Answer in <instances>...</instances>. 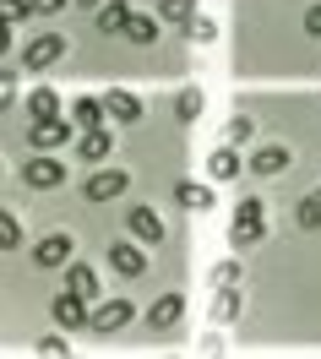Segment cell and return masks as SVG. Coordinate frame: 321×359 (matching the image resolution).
<instances>
[{"mask_svg":"<svg viewBox=\"0 0 321 359\" xmlns=\"http://www.w3.org/2000/svg\"><path fill=\"white\" fill-rule=\"evenodd\" d=\"M234 316H240V283L218 289V299H212V321H234Z\"/></svg>","mask_w":321,"mask_h":359,"instance_id":"obj_22","label":"cell"},{"mask_svg":"<svg viewBox=\"0 0 321 359\" xmlns=\"http://www.w3.org/2000/svg\"><path fill=\"white\" fill-rule=\"evenodd\" d=\"M0 245H6V250H17V245H22V224H17L11 212L0 218Z\"/></svg>","mask_w":321,"mask_h":359,"instance_id":"obj_29","label":"cell"},{"mask_svg":"<svg viewBox=\"0 0 321 359\" xmlns=\"http://www.w3.org/2000/svg\"><path fill=\"white\" fill-rule=\"evenodd\" d=\"M71 120H76V131H98V126L109 120V109H104L98 98H76V104H71Z\"/></svg>","mask_w":321,"mask_h":359,"instance_id":"obj_17","label":"cell"},{"mask_svg":"<svg viewBox=\"0 0 321 359\" xmlns=\"http://www.w3.org/2000/svg\"><path fill=\"white\" fill-rule=\"evenodd\" d=\"M125 229H131V240H142V245H158L163 240V218L153 207H131V212H125Z\"/></svg>","mask_w":321,"mask_h":359,"instance_id":"obj_5","label":"cell"},{"mask_svg":"<svg viewBox=\"0 0 321 359\" xmlns=\"http://www.w3.org/2000/svg\"><path fill=\"white\" fill-rule=\"evenodd\" d=\"M104 109H109V120H120V126H137V120H142V98H137V93H125V88H109Z\"/></svg>","mask_w":321,"mask_h":359,"instance_id":"obj_9","label":"cell"},{"mask_svg":"<svg viewBox=\"0 0 321 359\" xmlns=\"http://www.w3.org/2000/svg\"><path fill=\"white\" fill-rule=\"evenodd\" d=\"M131 316H137V305H131V299H104V305H93V321H88V327H93L98 337H109V332H120Z\"/></svg>","mask_w":321,"mask_h":359,"instance_id":"obj_2","label":"cell"},{"mask_svg":"<svg viewBox=\"0 0 321 359\" xmlns=\"http://www.w3.org/2000/svg\"><path fill=\"white\" fill-rule=\"evenodd\" d=\"M185 39H191V44H212V39H218V22H212V17H191V22H185Z\"/></svg>","mask_w":321,"mask_h":359,"instance_id":"obj_25","label":"cell"},{"mask_svg":"<svg viewBox=\"0 0 321 359\" xmlns=\"http://www.w3.org/2000/svg\"><path fill=\"white\" fill-rule=\"evenodd\" d=\"M22 180L33 185V191H49V185H60V180H66V169H60L55 158H27V163H22Z\"/></svg>","mask_w":321,"mask_h":359,"instance_id":"obj_7","label":"cell"},{"mask_svg":"<svg viewBox=\"0 0 321 359\" xmlns=\"http://www.w3.org/2000/svg\"><path fill=\"white\" fill-rule=\"evenodd\" d=\"M33 267H71V234H44L33 245Z\"/></svg>","mask_w":321,"mask_h":359,"instance_id":"obj_6","label":"cell"},{"mask_svg":"<svg viewBox=\"0 0 321 359\" xmlns=\"http://www.w3.org/2000/svg\"><path fill=\"white\" fill-rule=\"evenodd\" d=\"M49 311H55V321H60L66 332H76V327H88V321H93V299H82V294L66 289V294H55Z\"/></svg>","mask_w":321,"mask_h":359,"instance_id":"obj_3","label":"cell"},{"mask_svg":"<svg viewBox=\"0 0 321 359\" xmlns=\"http://www.w3.org/2000/svg\"><path fill=\"white\" fill-rule=\"evenodd\" d=\"M180 311H185L180 294H163V299H158V305H153L147 316H153V327H175V321H180Z\"/></svg>","mask_w":321,"mask_h":359,"instance_id":"obj_19","label":"cell"},{"mask_svg":"<svg viewBox=\"0 0 321 359\" xmlns=\"http://www.w3.org/2000/svg\"><path fill=\"white\" fill-rule=\"evenodd\" d=\"M202 109H207V98L196 88H180V98H175V114H180L185 126H191V120H202Z\"/></svg>","mask_w":321,"mask_h":359,"instance_id":"obj_21","label":"cell"},{"mask_svg":"<svg viewBox=\"0 0 321 359\" xmlns=\"http://www.w3.org/2000/svg\"><path fill=\"white\" fill-rule=\"evenodd\" d=\"M175 202L185 212H212V185H196V180H180L175 185Z\"/></svg>","mask_w":321,"mask_h":359,"instance_id":"obj_13","label":"cell"},{"mask_svg":"<svg viewBox=\"0 0 321 359\" xmlns=\"http://www.w3.org/2000/svg\"><path fill=\"white\" fill-rule=\"evenodd\" d=\"M261 234H267V224H261V218H245V212H234V224H229V245H234V250L261 245Z\"/></svg>","mask_w":321,"mask_h":359,"instance_id":"obj_12","label":"cell"},{"mask_svg":"<svg viewBox=\"0 0 321 359\" xmlns=\"http://www.w3.org/2000/svg\"><path fill=\"white\" fill-rule=\"evenodd\" d=\"M71 131H76V120H66V114H44V120L27 126V142H33L39 153H55V147H66Z\"/></svg>","mask_w":321,"mask_h":359,"instance_id":"obj_1","label":"cell"},{"mask_svg":"<svg viewBox=\"0 0 321 359\" xmlns=\"http://www.w3.org/2000/svg\"><path fill=\"white\" fill-rule=\"evenodd\" d=\"M66 289H71V294H82V299H98V272L71 262V267H66Z\"/></svg>","mask_w":321,"mask_h":359,"instance_id":"obj_18","label":"cell"},{"mask_svg":"<svg viewBox=\"0 0 321 359\" xmlns=\"http://www.w3.org/2000/svg\"><path fill=\"white\" fill-rule=\"evenodd\" d=\"M158 17H163V22H191V17H196V0H163V6H158Z\"/></svg>","mask_w":321,"mask_h":359,"instance_id":"obj_24","label":"cell"},{"mask_svg":"<svg viewBox=\"0 0 321 359\" xmlns=\"http://www.w3.org/2000/svg\"><path fill=\"white\" fill-rule=\"evenodd\" d=\"M93 22H98V33H125L131 11H125V0H104V6L93 11Z\"/></svg>","mask_w":321,"mask_h":359,"instance_id":"obj_16","label":"cell"},{"mask_svg":"<svg viewBox=\"0 0 321 359\" xmlns=\"http://www.w3.org/2000/svg\"><path fill=\"white\" fill-rule=\"evenodd\" d=\"M305 33L321 39V0H316V6H305Z\"/></svg>","mask_w":321,"mask_h":359,"instance_id":"obj_32","label":"cell"},{"mask_svg":"<svg viewBox=\"0 0 321 359\" xmlns=\"http://www.w3.org/2000/svg\"><path fill=\"white\" fill-rule=\"evenodd\" d=\"M224 136H229L234 147H245V142H251V136H256V126H251V114H234L229 126H224Z\"/></svg>","mask_w":321,"mask_h":359,"instance_id":"obj_27","label":"cell"},{"mask_svg":"<svg viewBox=\"0 0 321 359\" xmlns=\"http://www.w3.org/2000/svg\"><path fill=\"white\" fill-rule=\"evenodd\" d=\"M109 147H115V131H109V126H98V131H82L76 158H82V163H104V158H109Z\"/></svg>","mask_w":321,"mask_h":359,"instance_id":"obj_8","label":"cell"},{"mask_svg":"<svg viewBox=\"0 0 321 359\" xmlns=\"http://www.w3.org/2000/svg\"><path fill=\"white\" fill-rule=\"evenodd\" d=\"M60 332H66V327H60ZM60 332H49V337H39V343H33V348H39V354H49V359H60V354H71V337H60Z\"/></svg>","mask_w":321,"mask_h":359,"instance_id":"obj_28","label":"cell"},{"mask_svg":"<svg viewBox=\"0 0 321 359\" xmlns=\"http://www.w3.org/2000/svg\"><path fill=\"white\" fill-rule=\"evenodd\" d=\"M33 6H39V11H44V17H55V11H66L71 0H33Z\"/></svg>","mask_w":321,"mask_h":359,"instance_id":"obj_33","label":"cell"},{"mask_svg":"<svg viewBox=\"0 0 321 359\" xmlns=\"http://www.w3.org/2000/svg\"><path fill=\"white\" fill-rule=\"evenodd\" d=\"M283 169H289V147H261V153L251 158V175L256 180H278Z\"/></svg>","mask_w":321,"mask_h":359,"instance_id":"obj_14","label":"cell"},{"mask_svg":"<svg viewBox=\"0 0 321 359\" xmlns=\"http://www.w3.org/2000/svg\"><path fill=\"white\" fill-rule=\"evenodd\" d=\"M60 55H66V39H60V33H39V39H33V44L22 49V66L49 71L55 60H60Z\"/></svg>","mask_w":321,"mask_h":359,"instance_id":"obj_4","label":"cell"},{"mask_svg":"<svg viewBox=\"0 0 321 359\" xmlns=\"http://www.w3.org/2000/svg\"><path fill=\"white\" fill-rule=\"evenodd\" d=\"M44 114H60V93L55 88H39L27 98V120H44Z\"/></svg>","mask_w":321,"mask_h":359,"instance_id":"obj_20","label":"cell"},{"mask_svg":"<svg viewBox=\"0 0 321 359\" xmlns=\"http://www.w3.org/2000/svg\"><path fill=\"white\" fill-rule=\"evenodd\" d=\"M120 191H125V175H120V169H104V175H93L88 185H82L88 202H115Z\"/></svg>","mask_w":321,"mask_h":359,"instance_id":"obj_11","label":"cell"},{"mask_svg":"<svg viewBox=\"0 0 321 359\" xmlns=\"http://www.w3.org/2000/svg\"><path fill=\"white\" fill-rule=\"evenodd\" d=\"M109 267L120 272V278H137L147 262H142V240H120V245H109Z\"/></svg>","mask_w":321,"mask_h":359,"instance_id":"obj_10","label":"cell"},{"mask_svg":"<svg viewBox=\"0 0 321 359\" xmlns=\"http://www.w3.org/2000/svg\"><path fill=\"white\" fill-rule=\"evenodd\" d=\"M294 218H299V229H321V191H316V196H305V202L294 207Z\"/></svg>","mask_w":321,"mask_h":359,"instance_id":"obj_26","label":"cell"},{"mask_svg":"<svg viewBox=\"0 0 321 359\" xmlns=\"http://www.w3.org/2000/svg\"><path fill=\"white\" fill-rule=\"evenodd\" d=\"M207 175H212V180H240V153H234V142L207 153Z\"/></svg>","mask_w":321,"mask_h":359,"instance_id":"obj_15","label":"cell"},{"mask_svg":"<svg viewBox=\"0 0 321 359\" xmlns=\"http://www.w3.org/2000/svg\"><path fill=\"white\" fill-rule=\"evenodd\" d=\"M212 283H218V289H234V283H240V262H224V267L212 272Z\"/></svg>","mask_w":321,"mask_h":359,"instance_id":"obj_31","label":"cell"},{"mask_svg":"<svg viewBox=\"0 0 321 359\" xmlns=\"http://www.w3.org/2000/svg\"><path fill=\"white\" fill-rule=\"evenodd\" d=\"M125 39H131V44H158V22H153V17H131V22H125Z\"/></svg>","mask_w":321,"mask_h":359,"instance_id":"obj_23","label":"cell"},{"mask_svg":"<svg viewBox=\"0 0 321 359\" xmlns=\"http://www.w3.org/2000/svg\"><path fill=\"white\" fill-rule=\"evenodd\" d=\"M76 6H93V11H98V6H104V0H76Z\"/></svg>","mask_w":321,"mask_h":359,"instance_id":"obj_34","label":"cell"},{"mask_svg":"<svg viewBox=\"0 0 321 359\" xmlns=\"http://www.w3.org/2000/svg\"><path fill=\"white\" fill-rule=\"evenodd\" d=\"M33 11H39L33 0H6V22H27Z\"/></svg>","mask_w":321,"mask_h":359,"instance_id":"obj_30","label":"cell"}]
</instances>
